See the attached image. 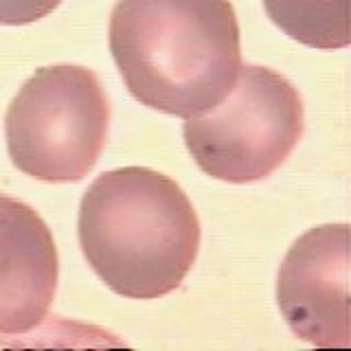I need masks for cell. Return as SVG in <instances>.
<instances>
[{
  "mask_svg": "<svg viewBox=\"0 0 351 351\" xmlns=\"http://www.w3.org/2000/svg\"><path fill=\"white\" fill-rule=\"evenodd\" d=\"M110 101L95 71L77 64L38 69L5 117L9 158L42 182H80L108 141Z\"/></svg>",
  "mask_w": 351,
  "mask_h": 351,
  "instance_id": "obj_3",
  "label": "cell"
},
{
  "mask_svg": "<svg viewBox=\"0 0 351 351\" xmlns=\"http://www.w3.org/2000/svg\"><path fill=\"white\" fill-rule=\"evenodd\" d=\"M108 42L130 95L180 119L217 106L244 66L230 0H117Z\"/></svg>",
  "mask_w": 351,
  "mask_h": 351,
  "instance_id": "obj_1",
  "label": "cell"
},
{
  "mask_svg": "<svg viewBox=\"0 0 351 351\" xmlns=\"http://www.w3.org/2000/svg\"><path fill=\"white\" fill-rule=\"evenodd\" d=\"M58 279L60 255L47 222L0 193V334H25L47 321Z\"/></svg>",
  "mask_w": 351,
  "mask_h": 351,
  "instance_id": "obj_6",
  "label": "cell"
},
{
  "mask_svg": "<svg viewBox=\"0 0 351 351\" xmlns=\"http://www.w3.org/2000/svg\"><path fill=\"white\" fill-rule=\"evenodd\" d=\"M349 224L310 228L285 252L277 303L296 338L321 349L351 347Z\"/></svg>",
  "mask_w": 351,
  "mask_h": 351,
  "instance_id": "obj_5",
  "label": "cell"
},
{
  "mask_svg": "<svg viewBox=\"0 0 351 351\" xmlns=\"http://www.w3.org/2000/svg\"><path fill=\"white\" fill-rule=\"evenodd\" d=\"M77 235L88 266L110 290L152 301L191 272L202 228L178 182L132 165L104 171L88 186Z\"/></svg>",
  "mask_w": 351,
  "mask_h": 351,
  "instance_id": "obj_2",
  "label": "cell"
},
{
  "mask_svg": "<svg viewBox=\"0 0 351 351\" xmlns=\"http://www.w3.org/2000/svg\"><path fill=\"white\" fill-rule=\"evenodd\" d=\"M299 90L268 66H241L230 93L206 112L184 119L182 136L195 165L215 180L268 178L303 136Z\"/></svg>",
  "mask_w": 351,
  "mask_h": 351,
  "instance_id": "obj_4",
  "label": "cell"
},
{
  "mask_svg": "<svg viewBox=\"0 0 351 351\" xmlns=\"http://www.w3.org/2000/svg\"><path fill=\"white\" fill-rule=\"evenodd\" d=\"M268 18L310 49L336 51L351 42L349 0H263Z\"/></svg>",
  "mask_w": 351,
  "mask_h": 351,
  "instance_id": "obj_7",
  "label": "cell"
},
{
  "mask_svg": "<svg viewBox=\"0 0 351 351\" xmlns=\"http://www.w3.org/2000/svg\"><path fill=\"white\" fill-rule=\"evenodd\" d=\"M64 0H0V25L22 27L53 14Z\"/></svg>",
  "mask_w": 351,
  "mask_h": 351,
  "instance_id": "obj_8",
  "label": "cell"
}]
</instances>
